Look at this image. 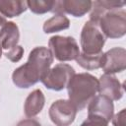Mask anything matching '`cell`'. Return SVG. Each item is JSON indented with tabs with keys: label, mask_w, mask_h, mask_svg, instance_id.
<instances>
[{
	"label": "cell",
	"mask_w": 126,
	"mask_h": 126,
	"mask_svg": "<svg viewBox=\"0 0 126 126\" xmlns=\"http://www.w3.org/2000/svg\"><path fill=\"white\" fill-rule=\"evenodd\" d=\"M92 4L93 2L90 0H63L61 1V11L63 14L80 18L91 11Z\"/></svg>",
	"instance_id": "13"
},
{
	"label": "cell",
	"mask_w": 126,
	"mask_h": 126,
	"mask_svg": "<svg viewBox=\"0 0 126 126\" xmlns=\"http://www.w3.org/2000/svg\"><path fill=\"white\" fill-rule=\"evenodd\" d=\"M20 39L19 27L14 22H7L0 30V42L2 49L8 51L18 45Z\"/></svg>",
	"instance_id": "12"
},
{
	"label": "cell",
	"mask_w": 126,
	"mask_h": 126,
	"mask_svg": "<svg viewBox=\"0 0 126 126\" xmlns=\"http://www.w3.org/2000/svg\"><path fill=\"white\" fill-rule=\"evenodd\" d=\"M48 46L53 57L61 62L76 60L81 52L73 36L53 35L49 38Z\"/></svg>",
	"instance_id": "5"
},
{
	"label": "cell",
	"mask_w": 126,
	"mask_h": 126,
	"mask_svg": "<svg viewBox=\"0 0 126 126\" xmlns=\"http://www.w3.org/2000/svg\"><path fill=\"white\" fill-rule=\"evenodd\" d=\"M74 74L75 70L71 65L66 63H59L50 68V70L40 82L46 89L59 92L67 87L70 79Z\"/></svg>",
	"instance_id": "6"
},
{
	"label": "cell",
	"mask_w": 126,
	"mask_h": 126,
	"mask_svg": "<svg viewBox=\"0 0 126 126\" xmlns=\"http://www.w3.org/2000/svg\"><path fill=\"white\" fill-rule=\"evenodd\" d=\"M124 6H125V1H117V0H99V1H94L92 4L90 20L94 21L101 13H103L105 11L114 10V9H121V8H124Z\"/></svg>",
	"instance_id": "15"
},
{
	"label": "cell",
	"mask_w": 126,
	"mask_h": 126,
	"mask_svg": "<svg viewBox=\"0 0 126 126\" xmlns=\"http://www.w3.org/2000/svg\"><path fill=\"white\" fill-rule=\"evenodd\" d=\"M103 59V52L96 55H87L82 52L76 58V62L86 70H96L101 68Z\"/></svg>",
	"instance_id": "17"
},
{
	"label": "cell",
	"mask_w": 126,
	"mask_h": 126,
	"mask_svg": "<svg viewBox=\"0 0 126 126\" xmlns=\"http://www.w3.org/2000/svg\"><path fill=\"white\" fill-rule=\"evenodd\" d=\"M53 60L54 57L49 48L45 46L34 47L30 52L27 63L14 70L12 74L14 85L20 89H28L35 85L50 70Z\"/></svg>",
	"instance_id": "1"
},
{
	"label": "cell",
	"mask_w": 126,
	"mask_h": 126,
	"mask_svg": "<svg viewBox=\"0 0 126 126\" xmlns=\"http://www.w3.org/2000/svg\"><path fill=\"white\" fill-rule=\"evenodd\" d=\"M24 55V48L21 45H17L14 48L5 52V56L11 62H19Z\"/></svg>",
	"instance_id": "19"
},
{
	"label": "cell",
	"mask_w": 126,
	"mask_h": 126,
	"mask_svg": "<svg viewBox=\"0 0 126 126\" xmlns=\"http://www.w3.org/2000/svg\"><path fill=\"white\" fill-rule=\"evenodd\" d=\"M48 115L56 126H69L76 118L77 109L68 99H58L50 105Z\"/></svg>",
	"instance_id": "7"
},
{
	"label": "cell",
	"mask_w": 126,
	"mask_h": 126,
	"mask_svg": "<svg viewBox=\"0 0 126 126\" xmlns=\"http://www.w3.org/2000/svg\"><path fill=\"white\" fill-rule=\"evenodd\" d=\"M69 101L77 111L83 110L98 92V80L90 73L74 74L67 85Z\"/></svg>",
	"instance_id": "2"
},
{
	"label": "cell",
	"mask_w": 126,
	"mask_h": 126,
	"mask_svg": "<svg viewBox=\"0 0 126 126\" xmlns=\"http://www.w3.org/2000/svg\"><path fill=\"white\" fill-rule=\"evenodd\" d=\"M28 8L34 14H45L47 12H55L57 1L52 0H30L27 1Z\"/></svg>",
	"instance_id": "18"
},
{
	"label": "cell",
	"mask_w": 126,
	"mask_h": 126,
	"mask_svg": "<svg viewBox=\"0 0 126 126\" xmlns=\"http://www.w3.org/2000/svg\"><path fill=\"white\" fill-rule=\"evenodd\" d=\"M28 9L27 1L23 0H0V14L4 18L18 17Z\"/></svg>",
	"instance_id": "14"
},
{
	"label": "cell",
	"mask_w": 126,
	"mask_h": 126,
	"mask_svg": "<svg viewBox=\"0 0 126 126\" xmlns=\"http://www.w3.org/2000/svg\"><path fill=\"white\" fill-rule=\"evenodd\" d=\"M69 27L70 20L65 16V14H54V16L44 22L42 29L45 33H53L67 30Z\"/></svg>",
	"instance_id": "16"
},
{
	"label": "cell",
	"mask_w": 126,
	"mask_h": 126,
	"mask_svg": "<svg viewBox=\"0 0 126 126\" xmlns=\"http://www.w3.org/2000/svg\"><path fill=\"white\" fill-rule=\"evenodd\" d=\"M2 51H3V49H2V46H1V42H0V58L2 56Z\"/></svg>",
	"instance_id": "24"
},
{
	"label": "cell",
	"mask_w": 126,
	"mask_h": 126,
	"mask_svg": "<svg viewBox=\"0 0 126 126\" xmlns=\"http://www.w3.org/2000/svg\"><path fill=\"white\" fill-rule=\"evenodd\" d=\"M98 93L113 100H119L124 94V88L114 75L103 74L98 79Z\"/></svg>",
	"instance_id": "9"
},
{
	"label": "cell",
	"mask_w": 126,
	"mask_h": 126,
	"mask_svg": "<svg viewBox=\"0 0 126 126\" xmlns=\"http://www.w3.org/2000/svg\"><path fill=\"white\" fill-rule=\"evenodd\" d=\"M105 37L120 38L126 33V11L124 8L101 13L95 21Z\"/></svg>",
	"instance_id": "3"
},
{
	"label": "cell",
	"mask_w": 126,
	"mask_h": 126,
	"mask_svg": "<svg viewBox=\"0 0 126 126\" xmlns=\"http://www.w3.org/2000/svg\"><path fill=\"white\" fill-rule=\"evenodd\" d=\"M125 119H126V109L124 108L121 109L115 115H113V117L111 118L113 126H126Z\"/></svg>",
	"instance_id": "21"
},
{
	"label": "cell",
	"mask_w": 126,
	"mask_h": 126,
	"mask_svg": "<svg viewBox=\"0 0 126 126\" xmlns=\"http://www.w3.org/2000/svg\"><path fill=\"white\" fill-rule=\"evenodd\" d=\"M45 103V96L41 90L35 89L29 94L25 100L24 112L25 115L29 118H32L39 114L43 109Z\"/></svg>",
	"instance_id": "11"
},
{
	"label": "cell",
	"mask_w": 126,
	"mask_h": 126,
	"mask_svg": "<svg viewBox=\"0 0 126 126\" xmlns=\"http://www.w3.org/2000/svg\"><path fill=\"white\" fill-rule=\"evenodd\" d=\"M7 23V21H6V18H4L1 14H0V30H1V28L5 25Z\"/></svg>",
	"instance_id": "23"
},
{
	"label": "cell",
	"mask_w": 126,
	"mask_h": 126,
	"mask_svg": "<svg viewBox=\"0 0 126 126\" xmlns=\"http://www.w3.org/2000/svg\"><path fill=\"white\" fill-rule=\"evenodd\" d=\"M106 37L99 30L96 23L89 20L85 23L81 32L82 53L87 55H96L102 52Z\"/></svg>",
	"instance_id": "4"
},
{
	"label": "cell",
	"mask_w": 126,
	"mask_h": 126,
	"mask_svg": "<svg viewBox=\"0 0 126 126\" xmlns=\"http://www.w3.org/2000/svg\"><path fill=\"white\" fill-rule=\"evenodd\" d=\"M104 74L114 75L126 68V50L123 47H113L103 53L102 66Z\"/></svg>",
	"instance_id": "8"
},
{
	"label": "cell",
	"mask_w": 126,
	"mask_h": 126,
	"mask_svg": "<svg viewBox=\"0 0 126 126\" xmlns=\"http://www.w3.org/2000/svg\"><path fill=\"white\" fill-rule=\"evenodd\" d=\"M80 126H108V121L99 116L88 115V118L84 120Z\"/></svg>",
	"instance_id": "20"
},
{
	"label": "cell",
	"mask_w": 126,
	"mask_h": 126,
	"mask_svg": "<svg viewBox=\"0 0 126 126\" xmlns=\"http://www.w3.org/2000/svg\"><path fill=\"white\" fill-rule=\"evenodd\" d=\"M88 115L99 116L106 121H110L114 115L113 101L105 95L96 94L87 105Z\"/></svg>",
	"instance_id": "10"
},
{
	"label": "cell",
	"mask_w": 126,
	"mask_h": 126,
	"mask_svg": "<svg viewBox=\"0 0 126 126\" xmlns=\"http://www.w3.org/2000/svg\"><path fill=\"white\" fill-rule=\"evenodd\" d=\"M17 126H41V124L35 120V119H32V118H28V119H23L21 120Z\"/></svg>",
	"instance_id": "22"
}]
</instances>
